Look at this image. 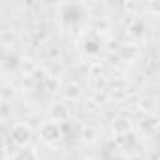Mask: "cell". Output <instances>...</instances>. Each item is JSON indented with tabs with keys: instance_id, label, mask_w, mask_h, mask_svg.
<instances>
[{
	"instance_id": "7a4b0ae2",
	"label": "cell",
	"mask_w": 160,
	"mask_h": 160,
	"mask_svg": "<svg viewBox=\"0 0 160 160\" xmlns=\"http://www.w3.org/2000/svg\"><path fill=\"white\" fill-rule=\"evenodd\" d=\"M40 138L43 143L47 145H55L62 139V128L58 122L55 121H45L42 126H40Z\"/></svg>"
},
{
	"instance_id": "8992f818",
	"label": "cell",
	"mask_w": 160,
	"mask_h": 160,
	"mask_svg": "<svg viewBox=\"0 0 160 160\" xmlns=\"http://www.w3.org/2000/svg\"><path fill=\"white\" fill-rule=\"evenodd\" d=\"M85 134H87V138H83V139H87V141H94V139H96V136H94L96 130H92V128H85V130H83V136H85Z\"/></svg>"
},
{
	"instance_id": "52a82bcc",
	"label": "cell",
	"mask_w": 160,
	"mask_h": 160,
	"mask_svg": "<svg viewBox=\"0 0 160 160\" xmlns=\"http://www.w3.org/2000/svg\"><path fill=\"white\" fill-rule=\"evenodd\" d=\"M85 160H91V158H85Z\"/></svg>"
},
{
	"instance_id": "5b68a950",
	"label": "cell",
	"mask_w": 160,
	"mask_h": 160,
	"mask_svg": "<svg viewBox=\"0 0 160 160\" xmlns=\"http://www.w3.org/2000/svg\"><path fill=\"white\" fill-rule=\"evenodd\" d=\"M66 94H68V96H72V98H77V96L81 94V92H79V87H77V85H70Z\"/></svg>"
},
{
	"instance_id": "6da1fadb",
	"label": "cell",
	"mask_w": 160,
	"mask_h": 160,
	"mask_svg": "<svg viewBox=\"0 0 160 160\" xmlns=\"http://www.w3.org/2000/svg\"><path fill=\"white\" fill-rule=\"evenodd\" d=\"M10 139L21 149V147H28V143L32 141V130L28 124L25 122H15L10 128Z\"/></svg>"
},
{
	"instance_id": "3957f363",
	"label": "cell",
	"mask_w": 160,
	"mask_h": 160,
	"mask_svg": "<svg viewBox=\"0 0 160 160\" xmlns=\"http://www.w3.org/2000/svg\"><path fill=\"white\" fill-rule=\"evenodd\" d=\"M49 115H51V121L60 124V121H66L70 117V111H68V108L64 104H53L51 109H49Z\"/></svg>"
},
{
	"instance_id": "277c9868",
	"label": "cell",
	"mask_w": 160,
	"mask_h": 160,
	"mask_svg": "<svg viewBox=\"0 0 160 160\" xmlns=\"http://www.w3.org/2000/svg\"><path fill=\"white\" fill-rule=\"evenodd\" d=\"M12 160H40V156H38L36 149H32V147H21L12 156Z\"/></svg>"
}]
</instances>
